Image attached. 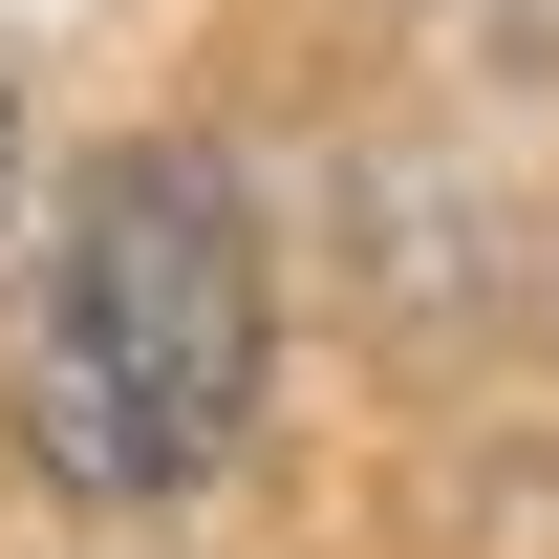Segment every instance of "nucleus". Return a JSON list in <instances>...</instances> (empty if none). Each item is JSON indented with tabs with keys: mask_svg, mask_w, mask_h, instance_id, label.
<instances>
[{
	"mask_svg": "<svg viewBox=\"0 0 559 559\" xmlns=\"http://www.w3.org/2000/svg\"><path fill=\"white\" fill-rule=\"evenodd\" d=\"M0 409L108 516L194 495L259 430V215H237L215 151H86L66 173L44 259H22V323H0Z\"/></svg>",
	"mask_w": 559,
	"mask_h": 559,
	"instance_id": "obj_1",
	"label": "nucleus"
}]
</instances>
